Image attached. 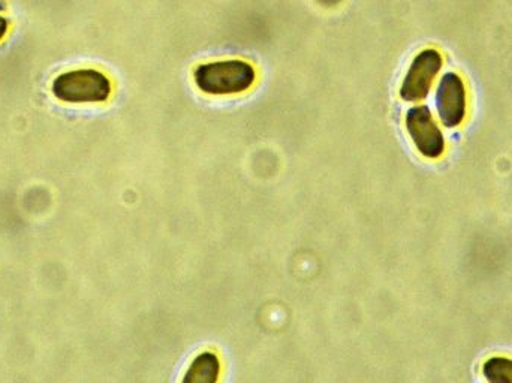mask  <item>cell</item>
<instances>
[{
    "label": "cell",
    "mask_w": 512,
    "mask_h": 383,
    "mask_svg": "<svg viewBox=\"0 0 512 383\" xmlns=\"http://www.w3.org/2000/svg\"><path fill=\"white\" fill-rule=\"evenodd\" d=\"M406 131L418 152L427 159L441 158L445 153V138L426 105L409 108L405 117Z\"/></svg>",
    "instance_id": "obj_4"
},
{
    "label": "cell",
    "mask_w": 512,
    "mask_h": 383,
    "mask_svg": "<svg viewBox=\"0 0 512 383\" xmlns=\"http://www.w3.org/2000/svg\"><path fill=\"white\" fill-rule=\"evenodd\" d=\"M436 108L447 128L462 125L466 117V87L460 75L450 72L442 77L436 92Z\"/></svg>",
    "instance_id": "obj_5"
},
{
    "label": "cell",
    "mask_w": 512,
    "mask_h": 383,
    "mask_svg": "<svg viewBox=\"0 0 512 383\" xmlns=\"http://www.w3.org/2000/svg\"><path fill=\"white\" fill-rule=\"evenodd\" d=\"M192 78L204 95H242L254 87L256 69L248 60H213L198 65L192 72Z\"/></svg>",
    "instance_id": "obj_1"
},
{
    "label": "cell",
    "mask_w": 512,
    "mask_h": 383,
    "mask_svg": "<svg viewBox=\"0 0 512 383\" xmlns=\"http://www.w3.org/2000/svg\"><path fill=\"white\" fill-rule=\"evenodd\" d=\"M221 378V360L215 352H201L192 360L182 383H218Z\"/></svg>",
    "instance_id": "obj_6"
},
{
    "label": "cell",
    "mask_w": 512,
    "mask_h": 383,
    "mask_svg": "<svg viewBox=\"0 0 512 383\" xmlns=\"http://www.w3.org/2000/svg\"><path fill=\"white\" fill-rule=\"evenodd\" d=\"M442 65H444V59L435 48H427L417 54L406 72L402 87H400V98L405 102L426 99Z\"/></svg>",
    "instance_id": "obj_3"
},
{
    "label": "cell",
    "mask_w": 512,
    "mask_h": 383,
    "mask_svg": "<svg viewBox=\"0 0 512 383\" xmlns=\"http://www.w3.org/2000/svg\"><path fill=\"white\" fill-rule=\"evenodd\" d=\"M483 376L489 383H512V358H489L483 364Z\"/></svg>",
    "instance_id": "obj_7"
},
{
    "label": "cell",
    "mask_w": 512,
    "mask_h": 383,
    "mask_svg": "<svg viewBox=\"0 0 512 383\" xmlns=\"http://www.w3.org/2000/svg\"><path fill=\"white\" fill-rule=\"evenodd\" d=\"M9 32V21L8 18L3 17V15H0V41H3L5 39V36L8 35Z\"/></svg>",
    "instance_id": "obj_8"
},
{
    "label": "cell",
    "mask_w": 512,
    "mask_h": 383,
    "mask_svg": "<svg viewBox=\"0 0 512 383\" xmlns=\"http://www.w3.org/2000/svg\"><path fill=\"white\" fill-rule=\"evenodd\" d=\"M51 93L57 101L65 104H104L111 98L113 83L99 69H72L54 78Z\"/></svg>",
    "instance_id": "obj_2"
}]
</instances>
